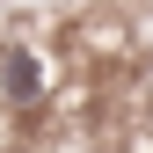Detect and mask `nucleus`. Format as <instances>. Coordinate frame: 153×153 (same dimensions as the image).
Listing matches in <instances>:
<instances>
[{"mask_svg": "<svg viewBox=\"0 0 153 153\" xmlns=\"http://www.w3.org/2000/svg\"><path fill=\"white\" fill-rule=\"evenodd\" d=\"M0 88H7L15 102H36L44 73H36V59H29V51H7V59H0Z\"/></svg>", "mask_w": 153, "mask_h": 153, "instance_id": "obj_1", "label": "nucleus"}]
</instances>
